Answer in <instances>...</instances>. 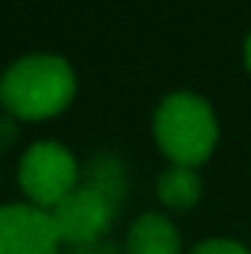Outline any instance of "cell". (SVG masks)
<instances>
[{"label": "cell", "mask_w": 251, "mask_h": 254, "mask_svg": "<svg viewBox=\"0 0 251 254\" xmlns=\"http://www.w3.org/2000/svg\"><path fill=\"white\" fill-rule=\"evenodd\" d=\"M77 95L74 68L57 54H27L0 74V107L18 122H45Z\"/></svg>", "instance_id": "1"}, {"label": "cell", "mask_w": 251, "mask_h": 254, "mask_svg": "<svg viewBox=\"0 0 251 254\" xmlns=\"http://www.w3.org/2000/svg\"><path fill=\"white\" fill-rule=\"evenodd\" d=\"M154 139L172 166L195 169L210 160L219 142L213 107L192 92H175L160 101L154 113Z\"/></svg>", "instance_id": "2"}, {"label": "cell", "mask_w": 251, "mask_h": 254, "mask_svg": "<svg viewBox=\"0 0 251 254\" xmlns=\"http://www.w3.org/2000/svg\"><path fill=\"white\" fill-rule=\"evenodd\" d=\"M18 184L33 207L54 210L80 184V166L63 142L45 139L24 151L18 163Z\"/></svg>", "instance_id": "3"}, {"label": "cell", "mask_w": 251, "mask_h": 254, "mask_svg": "<svg viewBox=\"0 0 251 254\" xmlns=\"http://www.w3.org/2000/svg\"><path fill=\"white\" fill-rule=\"evenodd\" d=\"M48 213H51L54 228L65 246H92V243L107 240V234L119 216V207L92 187L77 184Z\"/></svg>", "instance_id": "4"}, {"label": "cell", "mask_w": 251, "mask_h": 254, "mask_svg": "<svg viewBox=\"0 0 251 254\" xmlns=\"http://www.w3.org/2000/svg\"><path fill=\"white\" fill-rule=\"evenodd\" d=\"M63 240L48 210L33 204L0 207V254H60Z\"/></svg>", "instance_id": "5"}, {"label": "cell", "mask_w": 251, "mask_h": 254, "mask_svg": "<svg viewBox=\"0 0 251 254\" xmlns=\"http://www.w3.org/2000/svg\"><path fill=\"white\" fill-rule=\"evenodd\" d=\"M127 254H181V234L175 222L160 213H142L125 240Z\"/></svg>", "instance_id": "6"}, {"label": "cell", "mask_w": 251, "mask_h": 254, "mask_svg": "<svg viewBox=\"0 0 251 254\" xmlns=\"http://www.w3.org/2000/svg\"><path fill=\"white\" fill-rule=\"evenodd\" d=\"M80 184H86L95 192H101L107 201H113L122 210V204H125V198H127V187H130L125 160L119 154H113V151L95 154L86 163V169L80 172Z\"/></svg>", "instance_id": "7"}, {"label": "cell", "mask_w": 251, "mask_h": 254, "mask_svg": "<svg viewBox=\"0 0 251 254\" xmlns=\"http://www.w3.org/2000/svg\"><path fill=\"white\" fill-rule=\"evenodd\" d=\"M201 178L195 175V169L187 166H169L160 178H157V198L169 207V210H192L201 201Z\"/></svg>", "instance_id": "8"}, {"label": "cell", "mask_w": 251, "mask_h": 254, "mask_svg": "<svg viewBox=\"0 0 251 254\" xmlns=\"http://www.w3.org/2000/svg\"><path fill=\"white\" fill-rule=\"evenodd\" d=\"M192 254H251L246 246H240L237 240H222V237H216V240H204V243H198Z\"/></svg>", "instance_id": "9"}, {"label": "cell", "mask_w": 251, "mask_h": 254, "mask_svg": "<svg viewBox=\"0 0 251 254\" xmlns=\"http://www.w3.org/2000/svg\"><path fill=\"white\" fill-rule=\"evenodd\" d=\"M60 254H127L125 246L113 243V240H101V243H92V246H65Z\"/></svg>", "instance_id": "10"}, {"label": "cell", "mask_w": 251, "mask_h": 254, "mask_svg": "<svg viewBox=\"0 0 251 254\" xmlns=\"http://www.w3.org/2000/svg\"><path fill=\"white\" fill-rule=\"evenodd\" d=\"M15 142H18V119L3 113L0 116V154H6Z\"/></svg>", "instance_id": "11"}, {"label": "cell", "mask_w": 251, "mask_h": 254, "mask_svg": "<svg viewBox=\"0 0 251 254\" xmlns=\"http://www.w3.org/2000/svg\"><path fill=\"white\" fill-rule=\"evenodd\" d=\"M246 65H249V71H251V33H249V39H246Z\"/></svg>", "instance_id": "12"}]
</instances>
